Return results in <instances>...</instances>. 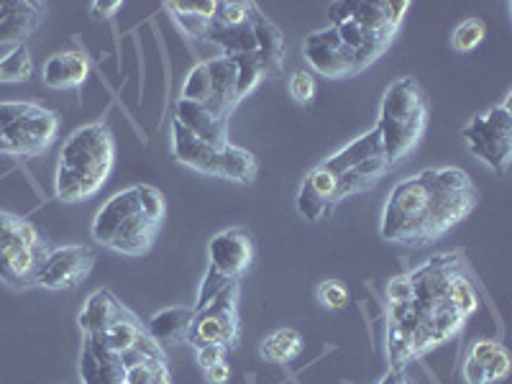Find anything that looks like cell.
I'll use <instances>...</instances> for the list:
<instances>
[{
	"mask_svg": "<svg viewBox=\"0 0 512 384\" xmlns=\"http://www.w3.org/2000/svg\"><path fill=\"white\" fill-rule=\"evenodd\" d=\"M510 367V351L505 344L492 338H479L466 351L461 374L466 384H500L510 377Z\"/></svg>",
	"mask_w": 512,
	"mask_h": 384,
	"instance_id": "15",
	"label": "cell"
},
{
	"mask_svg": "<svg viewBox=\"0 0 512 384\" xmlns=\"http://www.w3.org/2000/svg\"><path fill=\"white\" fill-rule=\"evenodd\" d=\"M95 267V251L85 244L62 246L49 251L47 262L41 267L36 285L44 290H72L88 280Z\"/></svg>",
	"mask_w": 512,
	"mask_h": 384,
	"instance_id": "14",
	"label": "cell"
},
{
	"mask_svg": "<svg viewBox=\"0 0 512 384\" xmlns=\"http://www.w3.org/2000/svg\"><path fill=\"white\" fill-rule=\"evenodd\" d=\"M172 118H175L177 123H182L192 136H198L200 141L213 146V149H223L226 144H231V141H228V126H226L228 121L218 118L216 113L208 111L205 105L180 98L177 100L175 116Z\"/></svg>",
	"mask_w": 512,
	"mask_h": 384,
	"instance_id": "18",
	"label": "cell"
},
{
	"mask_svg": "<svg viewBox=\"0 0 512 384\" xmlns=\"http://www.w3.org/2000/svg\"><path fill=\"white\" fill-rule=\"evenodd\" d=\"M226 354L228 349H223V346H205V349H198V364L203 369L213 367V364H221V361H226Z\"/></svg>",
	"mask_w": 512,
	"mask_h": 384,
	"instance_id": "31",
	"label": "cell"
},
{
	"mask_svg": "<svg viewBox=\"0 0 512 384\" xmlns=\"http://www.w3.org/2000/svg\"><path fill=\"white\" fill-rule=\"evenodd\" d=\"M144 338V326H141L139 320L128 313L126 308H121L116 318H113L103 331L93 333V336H85V346L93 351H100V354L123 356L128 354V351L139 349V344Z\"/></svg>",
	"mask_w": 512,
	"mask_h": 384,
	"instance_id": "17",
	"label": "cell"
},
{
	"mask_svg": "<svg viewBox=\"0 0 512 384\" xmlns=\"http://www.w3.org/2000/svg\"><path fill=\"white\" fill-rule=\"evenodd\" d=\"M116 164V139L105 123H88L64 139L54 175L62 203H82L103 190Z\"/></svg>",
	"mask_w": 512,
	"mask_h": 384,
	"instance_id": "4",
	"label": "cell"
},
{
	"mask_svg": "<svg viewBox=\"0 0 512 384\" xmlns=\"http://www.w3.org/2000/svg\"><path fill=\"white\" fill-rule=\"evenodd\" d=\"M479 295L459 251L436 254L387 285V356L392 369L438 349L466 326Z\"/></svg>",
	"mask_w": 512,
	"mask_h": 384,
	"instance_id": "1",
	"label": "cell"
},
{
	"mask_svg": "<svg viewBox=\"0 0 512 384\" xmlns=\"http://www.w3.org/2000/svg\"><path fill=\"white\" fill-rule=\"evenodd\" d=\"M507 95L500 105L479 113L466 123L461 136H464L469 152L489 167L495 175H505L512 162V111Z\"/></svg>",
	"mask_w": 512,
	"mask_h": 384,
	"instance_id": "11",
	"label": "cell"
},
{
	"mask_svg": "<svg viewBox=\"0 0 512 384\" xmlns=\"http://www.w3.org/2000/svg\"><path fill=\"white\" fill-rule=\"evenodd\" d=\"M164 216H167V203L162 192L152 185H134L116 192L95 213L90 236L105 249L141 256L154 246Z\"/></svg>",
	"mask_w": 512,
	"mask_h": 384,
	"instance_id": "3",
	"label": "cell"
},
{
	"mask_svg": "<svg viewBox=\"0 0 512 384\" xmlns=\"http://www.w3.org/2000/svg\"><path fill=\"white\" fill-rule=\"evenodd\" d=\"M379 384H413L405 374V369H390V374H384V379Z\"/></svg>",
	"mask_w": 512,
	"mask_h": 384,
	"instance_id": "34",
	"label": "cell"
},
{
	"mask_svg": "<svg viewBox=\"0 0 512 384\" xmlns=\"http://www.w3.org/2000/svg\"><path fill=\"white\" fill-rule=\"evenodd\" d=\"M264 77H269L267 64L256 54H244V57H223L221 54L216 59L195 64L187 72L180 98L205 105L218 118L228 121L233 108L246 95L254 93Z\"/></svg>",
	"mask_w": 512,
	"mask_h": 384,
	"instance_id": "5",
	"label": "cell"
},
{
	"mask_svg": "<svg viewBox=\"0 0 512 384\" xmlns=\"http://www.w3.org/2000/svg\"><path fill=\"white\" fill-rule=\"evenodd\" d=\"M254 256L256 246L249 231L226 228V231L216 233L208 244V272H205V280L200 285L195 310L205 308L226 285L239 282L254 264Z\"/></svg>",
	"mask_w": 512,
	"mask_h": 384,
	"instance_id": "10",
	"label": "cell"
},
{
	"mask_svg": "<svg viewBox=\"0 0 512 384\" xmlns=\"http://www.w3.org/2000/svg\"><path fill=\"white\" fill-rule=\"evenodd\" d=\"M239 282L223 287L205 308L195 310V318L187 331V344L195 349L205 346H223L231 349L239 341Z\"/></svg>",
	"mask_w": 512,
	"mask_h": 384,
	"instance_id": "12",
	"label": "cell"
},
{
	"mask_svg": "<svg viewBox=\"0 0 512 384\" xmlns=\"http://www.w3.org/2000/svg\"><path fill=\"white\" fill-rule=\"evenodd\" d=\"M254 36H256V57L262 59L267 64L269 75H277L282 70V62H285V54H287V44H285V36H282L280 26L272 24L267 16H259L254 18Z\"/></svg>",
	"mask_w": 512,
	"mask_h": 384,
	"instance_id": "21",
	"label": "cell"
},
{
	"mask_svg": "<svg viewBox=\"0 0 512 384\" xmlns=\"http://www.w3.org/2000/svg\"><path fill=\"white\" fill-rule=\"evenodd\" d=\"M164 8L172 13L175 24L180 26L185 34H190L192 39H203L205 26H208L218 13L216 0H208V3H167Z\"/></svg>",
	"mask_w": 512,
	"mask_h": 384,
	"instance_id": "23",
	"label": "cell"
},
{
	"mask_svg": "<svg viewBox=\"0 0 512 384\" xmlns=\"http://www.w3.org/2000/svg\"><path fill=\"white\" fill-rule=\"evenodd\" d=\"M410 11L405 0H374V3H356V0H338L328 6V21L349 49L359 59V70L377 62L395 41L402 26V18Z\"/></svg>",
	"mask_w": 512,
	"mask_h": 384,
	"instance_id": "6",
	"label": "cell"
},
{
	"mask_svg": "<svg viewBox=\"0 0 512 384\" xmlns=\"http://www.w3.org/2000/svg\"><path fill=\"white\" fill-rule=\"evenodd\" d=\"M303 57L308 62V72L328 80H346V77L359 75V59H356L354 49L344 44V39L338 36L333 26L318 29L305 39Z\"/></svg>",
	"mask_w": 512,
	"mask_h": 384,
	"instance_id": "13",
	"label": "cell"
},
{
	"mask_svg": "<svg viewBox=\"0 0 512 384\" xmlns=\"http://www.w3.org/2000/svg\"><path fill=\"white\" fill-rule=\"evenodd\" d=\"M121 308L123 305L118 303L116 297H113L108 290L93 292V295L88 297L85 308H82L80 318H77L80 320V331L85 333V336H93V333L103 331V328L116 318Z\"/></svg>",
	"mask_w": 512,
	"mask_h": 384,
	"instance_id": "24",
	"label": "cell"
},
{
	"mask_svg": "<svg viewBox=\"0 0 512 384\" xmlns=\"http://www.w3.org/2000/svg\"><path fill=\"white\" fill-rule=\"evenodd\" d=\"M226 149L228 144L223 149H213V146L200 141L198 136H192L182 123L172 118V157L180 164H185V167L195 169L200 175L221 177Z\"/></svg>",
	"mask_w": 512,
	"mask_h": 384,
	"instance_id": "16",
	"label": "cell"
},
{
	"mask_svg": "<svg viewBox=\"0 0 512 384\" xmlns=\"http://www.w3.org/2000/svg\"><path fill=\"white\" fill-rule=\"evenodd\" d=\"M90 62L88 57L77 49H67V52H57L44 62L41 70V80L52 90H77L82 88V82L88 80Z\"/></svg>",
	"mask_w": 512,
	"mask_h": 384,
	"instance_id": "20",
	"label": "cell"
},
{
	"mask_svg": "<svg viewBox=\"0 0 512 384\" xmlns=\"http://www.w3.org/2000/svg\"><path fill=\"white\" fill-rule=\"evenodd\" d=\"M484 36H487V24H484L482 18H464L454 29V34H451V47L459 54H469L482 44Z\"/></svg>",
	"mask_w": 512,
	"mask_h": 384,
	"instance_id": "27",
	"label": "cell"
},
{
	"mask_svg": "<svg viewBox=\"0 0 512 384\" xmlns=\"http://www.w3.org/2000/svg\"><path fill=\"white\" fill-rule=\"evenodd\" d=\"M121 6H123L121 0H111V3H93V6H90V11L100 18H111L113 13L121 11Z\"/></svg>",
	"mask_w": 512,
	"mask_h": 384,
	"instance_id": "33",
	"label": "cell"
},
{
	"mask_svg": "<svg viewBox=\"0 0 512 384\" xmlns=\"http://www.w3.org/2000/svg\"><path fill=\"white\" fill-rule=\"evenodd\" d=\"M318 303L326 310H344L349 305V287L341 280H326L318 285Z\"/></svg>",
	"mask_w": 512,
	"mask_h": 384,
	"instance_id": "29",
	"label": "cell"
},
{
	"mask_svg": "<svg viewBox=\"0 0 512 384\" xmlns=\"http://www.w3.org/2000/svg\"><path fill=\"white\" fill-rule=\"evenodd\" d=\"M44 18V6L31 0H8L0 3V44H24Z\"/></svg>",
	"mask_w": 512,
	"mask_h": 384,
	"instance_id": "19",
	"label": "cell"
},
{
	"mask_svg": "<svg viewBox=\"0 0 512 384\" xmlns=\"http://www.w3.org/2000/svg\"><path fill=\"white\" fill-rule=\"evenodd\" d=\"M477 200V187L464 169H423L392 187L382 208L379 233L390 244H431L459 226L477 208Z\"/></svg>",
	"mask_w": 512,
	"mask_h": 384,
	"instance_id": "2",
	"label": "cell"
},
{
	"mask_svg": "<svg viewBox=\"0 0 512 384\" xmlns=\"http://www.w3.org/2000/svg\"><path fill=\"white\" fill-rule=\"evenodd\" d=\"M303 336L295 328H280V331L269 333L259 346V354L269 364H290L297 356L303 354Z\"/></svg>",
	"mask_w": 512,
	"mask_h": 384,
	"instance_id": "25",
	"label": "cell"
},
{
	"mask_svg": "<svg viewBox=\"0 0 512 384\" xmlns=\"http://www.w3.org/2000/svg\"><path fill=\"white\" fill-rule=\"evenodd\" d=\"M315 90H318V85H315V75H313V72H308V70L292 72V77H290V95H292V100H295V103H300V105L313 103Z\"/></svg>",
	"mask_w": 512,
	"mask_h": 384,
	"instance_id": "30",
	"label": "cell"
},
{
	"mask_svg": "<svg viewBox=\"0 0 512 384\" xmlns=\"http://www.w3.org/2000/svg\"><path fill=\"white\" fill-rule=\"evenodd\" d=\"M31 75H34V59L24 44L0 57V82H29Z\"/></svg>",
	"mask_w": 512,
	"mask_h": 384,
	"instance_id": "26",
	"label": "cell"
},
{
	"mask_svg": "<svg viewBox=\"0 0 512 384\" xmlns=\"http://www.w3.org/2000/svg\"><path fill=\"white\" fill-rule=\"evenodd\" d=\"M259 13L256 3H236V0H228V3H218V13H216V24L221 26H244L254 21V16Z\"/></svg>",
	"mask_w": 512,
	"mask_h": 384,
	"instance_id": "28",
	"label": "cell"
},
{
	"mask_svg": "<svg viewBox=\"0 0 512 384\" xmlns=\"http://www.w3.org/2000/svg\"><path fill=\"white\" fill-rule=\"evenodd\" d=\"M59 134V116L31 100L0 103V154L36 157L47 152Z\"/></svg>",
	"mask_w": 512,
	"mask_h": 384,
	"instance_id": "8",
	"label": "cell"
},
{
	"mask_svg": "<svg viewBox=\"0 0 512 384\" xmlns=\"http://www.w3.org/2000/svg\"><path fill=\"white\" fill-rule=\"evenodd\" d=\"M374 128L390 169L410 157L428 128V98L415 77H400L384 90Z\"/></svg>",
	"mask_w": 512,
	"mask_h": 384,
	"instance_id": "7",
	"label": "cell"
},
{
	"mask_svg": "<svg viewBox=\"0 0 512 384\" xmlns=\"http://www.w3.org/2000/svg\"><path fill=\"white\" fill-rule=\"evenodd\" d=\"M195 318V310L192 308H167L159 310L152 320H149V326H146V333L157 341L159 346L164 344H182L187 338V331H190V323Z\"/></svg>",
	"mask_w": 512,
	"mask_h": 384,
	"instance_id": "22",
	"label": "cell"
},
{
	"mask_svg": "<svg viewBox=\"0 0 512 384\" xmlns=\"http://www.w3.org/2000/svg\"><path fill=\"white\" fill-rule=\"evenodd\" d=\"M49 251L34 223L0 210V282L11 287L36 285Z\"/></svg>",
	"mask_w": 512,
	"mask_h": 384,
	"instance_id": "9",
	"label": "cell"
},
{
	"mask_svg": "<svg viewBox=\"0 0 512 384\" xmlns=\"http://www.w3.org/2000/svg\"><path fill=\"white\" fill-rule=\"evenodd\" d=\"M203 372H205V379H208V384H226L228 379H231V367H228L226 361L213 364V367L203 369Z\"/></svg>",
	"mask_w": 512,
	"mask_h": 384,
	"instance_id": "32",
	"label": "cell"
}]
</instances>
